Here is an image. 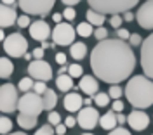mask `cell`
Wrapping results in <instances>:
<instances>
[{"instance_id":"cell-13","label":"cell","mask_w":153,"mask_h":135,"mask_svg":"<svg viewBox=\"0 0 153 135\" xmlns=\"http://www.w3.org/2000/svg\"><path fill=\"white\" fill-rule=\"evenodd\" d=\"M30 35L33 40L42 43V42H47V38L52 35V29L44 19H37L30 24Z\"/></svg>"},{"instance_id":"cell-31","label":"cell","mask_w":153,"mask_h":135,"mask_svg":"<svg viewBox=\"0 0 153 135\" xmlns=\"http://www.w3.org/2000/svg\"><path fill=\"white\" fill-rule=\"evenodd\" d=\"M18 26L19 28H30V24H31V19H30V16L26 14H23V16H18Z\"/></svg>"},{"instance_id":"cell-24","label":"cell","mask_w":153,"mask_h":135,"mask_svg":"<svg viewBox=\"0 0 153 135\" xmlns=\"http://www.w3.org/2000/svg\"><path fill=\"white\" fill-rule=\"evenodd\" d=\"M14 71V64L12 61L7 57H0V78H9Z\"/></svg>"},{"instance_id":"cell-43","label":"cell","mask_w":153,"mask_h":135,"mask_svg":"<svg viewBox=\"0 0 153 135\" xmlns=\"http://www.w3.org/2000/svg\"><path fill=\"white\" fill-rule=\"evenodd\" d=\"M66 130H68L66 125H63V123H59L57 126H54V134L56 135H65L66 134Z\"/></svg>"},{"instance_id":"cell-41","label":"cell","mask_w":153,"mask_h":135,"mask_svg":"<svg viewBox=\"0 0 153 135\" xmlns=\"http://www.w3.org/2000/svg\"><path fill=\"white\" fill-rule=\"evenodd\" d=\"M111 111H113L115 114L122 113V111H124V102H122V101H113V109H111Z\"/></svg>"},{"instance_id":"cell-12","label":"cell","mask_w":153,"mask_h":135,"mask_svg":"<svg viewBox=\"0 0 153 135\" xmlns=\"http://www.w3.org/2000/svg\"><path fill=\"white\" fill-rule=\"evenodd\" d=\"M136 19L143 29H153V0H148L143 5H139Z\"/></svg>"},{"instance_id":"cell-42","label":"cell","mask_w":153,"mask_h":135,"mask_svg":"<svg viewBox=\"0 0 153 135\" xmlns=\"http://www.w3.org/2000/svg\"><path fill=\"white\" fill-rule=\"evenodd\" d=\"M56 62L59 64V66H66V54L57 52V54H56Z\"/></svg>"},{"instance_id":"cell-53","label":"cell","mask_w":153,"mask_h":135,"mask_svg":"<svg viewBox=\"0 0 153 135\" xmlns=\"http://www.w3.org/2000/svg\"><path fill=\"white\" fill-rule=\"evenodd\" d=\"M5 40V35H4V29L0 28V42H4Z\"/></svg>"},{"instance_id":"cell-4","label":"cell","mask_w":153,"mask_h":135,"mask_svg":"<svg viewBox=\"0 0 153 135\" xmlns=\"http://www.w3.org/2000/svg\"><path fill=\"white\" fill-rule=\"evenodd\" d=\"M19 114H30V116H38L44 111V102L42 97L37 95L35 92H28L19 99Z\"/></svg>"},{"instance_id":"cell-38","label":"cell","mask_w":153,"mask_h":135,"mask_svg":"<svg viewBox=\"0 0 153 135\" xmlns=\"http://www.w3.org/2000/svg\"><path fill=\"white\" fill-rule=\"evenodd\" d=\"M117 37H118V40H129L131 38V33H129V29H125V28H120V29H117Z\"/></svg>"},{"instance_id":"cell-9","label":"cell","mask_w":153,"mask_h":135,"mask_svg":"<svg viewBox=\"0 0 153 135\" xmlns=\"http://www.w3.org/2000/svg\"><path fill=\"white\" fill-rule=\"evenodd\" d=\"M75 35L76 31L73 29V26L70 23H61L56 24V28L52 29V40H54V45H73L75 42Z\"/></svg>"},{"instance_id":"cell-29","label":"cell","mask_w":153,"mask_h":135,"mask_svg":"<svg viewBox=\"0 0 153 135\" xmlns=\"http://www.w3.org/2000/svg\"><path fill=\"white\" fill-rule=\"evenodd\" d=\"M68 75L71 78H82L84 76V68L80 64H71V66H68Z\"/></svg>"},{"instance_id":"cell-48","label":"cell","mask_w":153,"mask_h":135,"mask_svg":"<svg viewBox=\"0 0 153 135\" xmlns=\"http://www.w3.org/2000/svg\"><path fill=\"white\" fill-rule=\"evenodd\" d=\"M122 19H124V21H129V23H131V21H134V14L131 12V10H129V12H124Z\"/></svg>"},{"instance_id":"cell-52","label":"cell","mask_w":153,"mask_h":135,"mask_svg":"<svg viewBox=\"0 0 153 135\" xmlns=\"http://www.w3.org/2000/svg\"><path fill=\"white\" fill-rule=\"evenodd\" d=\"M49 47H52V45H51V43H47V42H42V45H40V48H44V50H45V48H49Z\"/></svg>"},{"instance_id":"cell-34","label":"cell","mask_w":153,"mask_h":135,"mask_svg":"<svg viewBox=\"0 0 153 135\" xmlns=\"http://www.w3.org/2000/svg\"><path fill=\"white\" fill-rule=\"evenodd\" d=\"M35 135H54V128H52V126L47 123V125L40 126L37 132H35Z\"/></svg>"},{"instance_id":"cell-30","label":"cell","mask_w":153,"mask_h":135,"mask_svg":"<svg viewBox=\"0 0 153 135\" xmlns=\"http://www.w3.org/2000/svg\"><path fill=\"white\" fill-rule=\"evenodd\" d=\"M122 94H124V90L118 87V85H111V87H110V92H108L110 99H113V101H120Z\"/></svg>"},{"instance_id":"cell-39","label":"cell","mask_w":153,"mask_h":135,"mask_svg":"<svg viewBox=\"0 0 153 135\" xmlns=\"http://www.w3.org/2000/svg\"><path fill=\"white\" fill-rule=\"evenodd\" d=\"M108 135H131V132H129V130H125L124 126H117V128L111 130Z\"/></svg>"},{"instance_id":"cell-25","label":"cell","mask_w":153,"mask_h":135,"mask_svg":"<svg viewBox=\"0 0 153 135\" xmlns=\"http://www.w3.org/2000/svg\"><path fill=\"white\" fill-rule=\"evenodd\" d=\"M76 35H80V37H84V38H87V37H91V35H94V29H92V26L89 24V23H80L78 26H76Z\"/></svg>"},{"instance_id":"cell-20","label":"cell","mask_w":153,"mask_h":135,"mask_svg":"<svg viewBox=\"0 0 153 135\" xmlns=\"http://www.w3.org/2000/svg\"><path fill=\"white\" fill-rule=\"evenodd\" d=\"M42 102H44V109L52 113V109H54V107H56V104H57L56 92H54V90H49V88H47V92L42 95Z\"/></svg>"},{"instance_id":"cell-8","label":"cell","mask_w":153,"mask_h":135,"mask_svg":"<svg viewBox=\"0 0 153 135\" xmlns=\"http://www.w3.org/2000/svg\"><path fill=\"white\" fill-rule=\"evenodd\" d=\"M141 66L144 76L153 81V33L148 35L141 43Z\"/></svg>"},{"instance_id":"cell-35","label":"cell","mask_w":153,"mask_h":135,"mask_svg":"<svg viewBox=\"0 0 153 135\" xmlns=\"http://www.w3.org/2000/svg\"><path fill=\"white\" fill-rule=\"evenodd\" d=\"M47 118H49V125H51V126H52V125L57 126L59 123H61V114H59V113H56V111H52Z\"/></svg>"},{"instance_id":"cell-44","label":"cell","mask_w":153,"mask_h":135,"mask_svg":"<svg viewBox=\"0 0 153 135\" xmlns=\"http://www.w3.org/2000/svg\"><path fill=\"white\" fill-rule=\"evenodd\" d=\"M31 56L37 59V61H42V57H44V48H40V47L35 48V50L31 52Z\"/></svg>"},{"instance_id":"cell-14","label":"cell","mask_w":153,"mask_h":135,"mask_svg":"<svg viewBox=\"0 0 153 135\" xmlns=\"http://www.w3.org/2000/svg\"><path fill=\"white\" fill-rule=\"evenodd\" d=\"M127 123H129V126H131L132 130L143 132L144 128H148V125H150V116L146 114L144 111L134 109L132 113L127 116Z\"/></svg>"},{"instance_id":"cell-19","label":"cell","mask_w":153,"mask_h":135,"mask_svg":"<svg viewBox=\"0 0 153 135\" xmlns=\"http://www.w3.org/2000/svg\"><path fill=\"white\" fill-rule=\"evenodd\" d=\"M38 123V116H30V114H19L18 116V125L23 130H31Z\"/></svg>"},{"instance_id":"cell-1","label":"cell","mask_w":153,"mask_h":135,"mask_svg":"<svg viewBox=\"0 0 153 135\" xmlns=\"http://www.w3.org/2000/svg\"><path fill=\"white\" fill-rule=\"evenodd\" d=\"M92 73L101 81L118 85L132 75L136 68V56L129 43L118 38H108L99 42L91 52Z\"/></svg>"},{"instance_id":"cell-46","label":"cell","mask_w":153,"mask_h":135,"mask_svg":"<svg viewBox=\"0 0 153 135\" xmlns=\"http://www.w3.org/2000/svg\"><path fill=\"white\" fill-rule=\"evenodd\" d=\"M52 21H54L56 24H61V23H63V14H59V12L52 14Z\"/></svg>"},{"instance_id":"cell-56","label":"cell","mask_w":153,"mask_h":135,"mask_svg":"<svg viewBox=\"0 0 153 135\" xmlns=\"http://www.w3.org/2000/svg\"><path fill=\"white\" fill-rule=\"evenodd\" d=\"M82 135H94V134H89V132H85V134H82Z\"/></svg>"},{"instance_id":"cell-5","label":"cell","mask_w":153,"mask_h":135,"mask_svg":"<svg viewBox=\"0 0 153 135\" xmlns=\"http://www.w3.org/2000/svg\"><path fill=\"white\" fill-rule=\"evenodd\" d=\"M4 50L10 57H25L28 50V42L21 33H10L4 40Z\"/></svg>"},{"instance_id":"cell-54","label":"cell","mask_w":153,"mask_h":135,"mask_svg":"<svg viewBox=\"0 0 153 135\" xmlns=\"http://www.w3.org/2000/svg\"><path fill=\"white\" fill-rule=\"evenodd\" d=\"M9 135H26L25 132H14V134H9Z\"/></svg>"},{"instance_id":"cell-33","label":"cell","mask_w":153,"mask_h":135,"mask_svg":"<svg viewBox=\"0 0 153 135\" xmlns=\"http://www.w3.org/2000/svg\"><path fill=\"white\" fill-rule=\"evenodd\" d=\"M94 37L99 40V42H103V40H108V29H106L105 26L97 28V29L94 31Z\"/></svg>"},{"instance_id":"cell-15","label":"cell","mask_w":153,"mask_h":135,"mask_svg":"<svg viewBox=\"0 0 153 135\" xmlns=\"http://www.w3.org/2000/svg\"><path fill=\"white\" fill-rule=\"evenodd\" d=\"M18 21V14L14 7L0 4V28H9Z\"/></svg>"},{"instance_id":"cell-6","label":"cell","mask_w":153,"mask_h":135,"mask_svg":"<svg viewBox=\"0 0 153 135\" xmlns=\"http://www.w3.org/2000/svg\"><path fill=\"white\" fill-rule=\"evenodd\" d=\"M18 88L12 83H5L0 87V111L2 113H14L18 109Z\"/></svg>"},{"instance_id":"cell-26","label":"cell","mask_w":153,"mask_h":135,"mask_svg":"<svg viewBox=\"0 0 153 135\" xmlns=\"http://www.w3.org/2000/svg\"><path fill=\"white\" fill-rule=\"evenodd\" d=\"M12 130V121L7 116H0V134L2 135H9Z\"/></svg>"},{"instance_id":"cell-2","label":"cell","mask_w":153,"mask_h":135,"mask_svg":"<svg viewBox=\"0 0 153 135\" xmlns=\"http://www.w3.org/2000/svg\"><path fill=\"white\" fill-rule=\"evenodd\" d=\"M125 97L134 109L143 111L153 104V81L144 75H136L127 81Z\"/></svg>"},{"instance_id":"cell-47","label":"cell","mask_w":153,"mask_h":135,"mask_svg":"<svg viewBox=\"0 0 153 135\" xmlns=\"http://www.w3.org/2000/svg\"><path fill=\"white\" fill-rule=\"evenodd\" d=\"M125 121H127V116H124L122 113H118V114H117V123H118V125H124Z\"/></svg>"},{"instance_id":"cell-10","label":"cell","mask_w":153,"mask_h":135,"mask_svg":"<svg viewBox=\"0 0 153 135\" xmlns=\"http://www.w3.org/2000/svg\"><path fill=\"white\" fill-rule=\"evenodd\" d=\"M28 75L31 80L35 81H49L52 78V68L49 62H45L44 59L42 61H31L28 66Z\"/></svg>"},{"instance_id":"cell-27","label":"cell","mask_w":153,"mask_h":135,"mask_svg":"<svg viewBox=\"0 0 153 135\" xmlns=\"http://www.w3.org/2000/svg\"><path fill=\"white\" fill-rule=\"evenodd\" d=\"M94 102H96V106L106 107L108 104H110V95L105 94V92H97V94L94 95Z\"/></svg>"},{"instance_id":"cell-17","label":"cell","mask_w":153,"mask_h":135,"mask_svg":"<svg viewBox=\"0 0 153 135\" xmlns=\"http://www.w3.org/2000/svg\"><path fill=\"white\" fill-rule=\"evenodd\" d=\"M84 106V99L80 94H76V92H70L66 94L65 97V109L70 111V113H76V111H80Z\"/></svg>"},{"instance_id":"cell-23","label":"cell","mask_w":153,"mask_h":135,"mask_svg":"<svg viewBox=\"0 0 153 135\" xmlns=\"http://www.w3.org/2000/svg\"><path fill=\"white\" fill-rule=\"evenodd\" d=\"M56 87L59 92H70V88H73V78L70 75H59L56 78Z\"/></svg>"},{"instance_id":"cell-37","label":"cell","mask_w":153,"mask_h":135,"mask_svg":"<svg viewBox=\"0 0 153 135\" xmlns=\"http://www.w3.org/2000/svg\"><path fill=\"white\" fill-rule=\"evenodd\" d=\"M141 43H143V38H141L137 33H132L131 38H129V45H131V47H137V45H141Z\"/></svg>"},{"instance_id":"cell-22","label":"cell","mask_w":153,"mask_h":135,"mask_svg":"<svg viewBox=\"0 0 153 135\" xmlns=\"http://www.w3.org/2000/svg\"><path fill=\"white\" fill-rule=\"evenodd\" d=\"M85 19H87V23H89L91 26H97V28H101L106 18L103 16V14H99V12H96V10L89 9L85 12Z\"/></svg>"},{"instance_id":"cell-3","label":"cell","mask_w":153,"mask_h":135,"mask_svg":"<svg viewBox=\"0 0 153 135\" xmlns=\"http://www.w3.org/2000/svg\"><path fill=\"white\" fill-rule=\"evenodd\" d=\"M134 5H137V0H89V7L103 16H120L129 12Z\"/></svg>"},{"instance_id":"cell-51","label":"cell","mask_w":153,"mask_h":135,"mask_svg":"<svg viewBox=\"0 0 153 135\" xmlns=\"http://www.w3.org/2000/svg\"><path fill=\"white\" fill-rule=\"evenodd\" d=\"M66 71H68L66 66H61V68H59V75H66Z\"/></svg>"},{"instance_id":"cell-49","label":"cell","mask_w":153,"mask_h":135,"mask_svg":"<svg viewBox=\"0 0 153 135\" xmlns=\"http://www.w3.org/2000/svg\"><path fill=\"white\" fill-rule=\"evenodd\" d=\"M63 4H65L66 7H71V5H76V4H78V0H73V2H71V0H65Z\"/></svg>"},{"instance_id":"cell-45","label":"cell","mask_w":153,"mask_h":135,"mask_svg":"<svg viewBox=\"0 0 153 135\" xmlns=\"http://www.w3.org/2000/svg\"><path fill=\"white\" fill-rule=\"evenodd\" d=\"M65 125H66V128H71V126L76 125V120L73 118V116H66V120H65Z\"/></svg>"},{"instance_id":"cell-11","label":"cell","mask_w":153,"mask_h":135,"mask_svg":"<svg viewBox=\"0 0 153 135\" xmlns=\"http://www.w3.org/2000/svg\"><path fill=\"white\" fill-rule=\"evenodd\" d=\"M76 123L82 126L84 130H92L97 123H99V113L96 107H82L78 111V116H76Z\"/></svg>"},{"instance_id":"cell-50","label":"cell","mask_w":153,"mask_h":135,"mask_svg":"<svg viewBox=\"0 0 153 135\" xmlns=\"http://www.w3.org/2000/svg\"><path fill=\"white\" fill-rule=\"evenodd\" d=\"M91 104H92V97H85V99H84V106L91 107Z\"/></svg>"},{"instance_id":"cell-36","label":"cell","mask_w":153,"mask_h":135,"mask_svg":"<svg viewBox=\"0 0 153 135\" xmlns=\"http://www.w3.org/2000/svg\"><path fill=\"white\" fill-rule=\"evenodd\" d=\"M76 18V12L73 7H66L65 9V12H63V19H66V21H73Z\"/></svg>"},{"instance_id":"cell-28","label":"cell","mask_w":153,"mask_h":135,"mask_svg":"<svg viewBox=\"0 0 153 135\" xmlns=\"http://www.w3.org/2000/svg\"><path fill=\"white\" fill-rule=\"evenodd\" d=\"M33 85H35V81H33V80H31L30 76H26V78H23V80L19 81L18 90H21V92H25V94H28L30 90L33 88Z\"/></svg>"},{"instance_id":"cell-32","label":"cell","mask_w":153,"mask_h":135,"mask_svg":"<svg viewBox=\"0 0 153 135\" xmlns=\"http://www.w3.org/2000/svg\"><path fill=\"white\" fill-rule=\"evenodd\" d=\"M33 92L37 94V95H44L45 92H47V87H45V83L44 81H35V85H33Z\"/></svg>"},{"instance_id":"cell-55","label":"cell","mask_w":153,"mask_h":135,"mask_svg":"<svg viewBox=\"0 0 153 135\" xmlns=\"http://www.w3.org/2000/svg\"><path fill=\"white\" fill-rule=\"evenodd\" d=\"M25 59H26V61H30V59H31V54H28V52H26V54H25Z\"/></svg>"},{"instance_id":"cell-7","label":"cell","mask_w":153,"mask_h":135,"mask_svg":"<svg viewBox=\"0 0 153 135\" xmlns=\"http://www.w3.org/2000/svg\"><path fill=\"white\" fill-rule=\"evenodd\" d=\"M18 5L28 14H35V16H47L54 7V0H19Z\"/></svg>"},{"instance_id":"cell-21","label":"cell","mask_w":153,"mask_h":135,"mask_svg":"<svg viewBox=\"0 0 153 135\" xmlns=\"http://www.w3.org/2000/svg\"><path fill=\"white\" fill-rule=\"evenodd\" d=\"M70 56L75 59V61L84 59V57L87 56V47H85V43H82V42H75V43L70 47Z\"/></svg>"},{"instance_id":"cell-16","label":"cell","mask_w":153,"mask_h":135,"mask_svg":"<svg viewBox=\"0 0 153 135\" xmlns=\"http://www.w3.org/2000/svg\"><path fill=\"white\" fill-rule=\"evenodd\" d=\"M78 88L85 94L87 97H94L99 90V83H97V80L94 76H91V75H85V76L80 78V83H78Z\"/></svg>"},{"instance_id":"cell-40","label":"cell","mask_w":153,"mask_h":135,"mask_svg":"<svg viewBox=\"0 0 153 135\" xmlns=\"http://www.w3.org/2000/svg\"><path fill=\"white\" fill-rule=\"evenodd\" d=\"M122 18L120 16H111V19H110V24L113 26V28H117V29H120V24H122Z\"/></svg>"},{"instance_id":"cell-18","label":"cell","mask_w":153,"mask_h":135,"mask_svg":"<svg viewBox=\"0 0 153 135\" xmlns=\"http://www.w3.org/2000/svg\"><path fill=\"white\" fill-rule=\"evenodd\" d=\"M99 125H101V128L103 130H115L117 128V114H115L113 111H108L106 114H103L101 118H99Z\"/></svg>"}]
</instances>
